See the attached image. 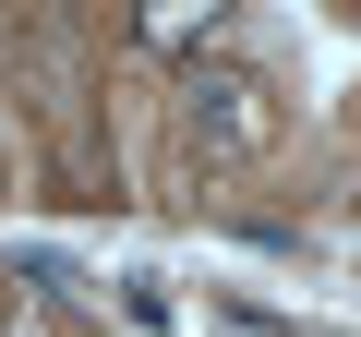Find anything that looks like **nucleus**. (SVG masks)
I'll return each instance as SVG.
<instances>
[{"label": "nucleus", "instance_id": "obj_1", "mask_svg": "<svg viewBox=\"0 0 361 337\" xmlns=\"http://www.w3.org/2000/svg\"><path fill=\"white\" fill-rule=\"evenodd\" d=\"M180 133H193L205 157H253V145L277 133V109H265V85H253V73L193 61V73H180Z\"/></svg>", "mask_w": 361, "mask_h": 337}, {"label": "nucleus", "instance_id": "obj_3", "mask_svg": "<svg viewBox=\"0 0 361 337\" xmlns=\"http://www.w3.org/2000/svg\"><path fill=\"white\" fill-rule=\"evenodd\" d=\"M0 157H13V121H0Z\"/></svg>", "mask_w": 361, "mask_h": 337}, {"label": "nucleus", "instance_id": "obj_2", "mask_svg": "<svg viewBox=\"0 0 361 337\" xmlns=\"http://www.w3.org/2000/svg\"><path fill=\"white\" fill-rule=\"evenodd\" d=\"M241 13V0H133V49H157V61H205V37Z\"/></svg>", "mask_w": 361, "mask_h": 337}]
</instances>
